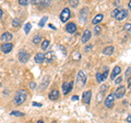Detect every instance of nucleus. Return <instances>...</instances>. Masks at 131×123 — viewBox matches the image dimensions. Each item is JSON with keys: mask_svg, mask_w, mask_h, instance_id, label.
<instances>
[{"mask_svg": "<svg viewBox=\"0 0 131 123\" xmlns=\"http://www.w3.org/2000/svg\"><path fill=\"white\" fill-rule=\"evenodd\" d=\"M27 97V93L24 89H20V91L16 92L15 96H14V104L15 105H22L24 101L26 100Z\"/></svg>", "mask_w": 131, "mask_h": 123, "instance_id": "obj_1", "label": "nucleus"}, {"mask_svg": "<svg viewBox=\"0 0 131 123\" xmlns=\"http://www.w3.org/2000/svg\"><path fill=\"white\" fill-rule=\"evenodd\" d=\"M86 84V74L83 71H79L77 77V86L78 88H82L83 86Z\"/></svg>", "mask_w": 131, "mask_h": 123, "instance_id": "obj_2", "label": "nucleus"}, {"mask_svg": "<svg viewBox=\"0 0 131 123\" xmlns=\"http://www.w3.org/2000/svg\"><path fill=\"white\" fill-rule=\"evenodd\" d=\"M105 72L102 74V73H96V81L98 82V83H101V82H104L105 80H107V76H108V68L105 67Z\"/></svg>", "mask_w": 131, "mask_h": 123, "instance_id": "obj_3", "label": "nucleus"}, {"mask_svg": "<svg viewBox=\"0 0 131 123\" xmlns=\"http://www.w3.org/2000/svg\"><path fill=\"white\" fill-rule=\"evenodd\" d=\"M125 94H126V87L125 86H119V87L116 89L114 96H115V98H117V99H121V98L125 96Z\"/></svg>", "mask_w": 131, "mask_h": 123, "instance_id": "obj_4", "label": "nucleus"}, {"mask_svg": "<svg viewBox=\"0 0 131 123\" xmlns=\"http://www.w3.org/2000/svg\"><path fill=\"white\" fill-rule=\"evenodd\" d=\"M28 59H30V54H28L27 51L22 50V51L19 52V60H20V62L26 63L28 61Z\"/></svg>", "mask_w": 131, "mask_h": 123, "instance_id": "obj_5", "label": "nucleus"}, {"mask_svg": "<svg viewBox=\"0 0 131 123\" xmlns=\"http://www.w3.org/2000/svg\"><path fill=\"white\" fill-rule=\"evenodd\" d=\"M70 15H71V12L70 10L68 9V8H64V9L62 10V12H61V14H60V20H61V22H66V21H68L69 19H70Z\"/></svg>", "mask_w": 131, "mask_h": 123, "instance_id": "obj_6", "label": "nucleus"}, {"mask_svg": "<svg viewBox=\"0 0 131 123\" xmlns=\"http://www.w3.org/2000/svg\"><path fill=\"white\" fill-rule=\"evenodd\" d=\"M114 101H115V96L114 94H109L105 99V106L107 108H113L114 107Z\"/></svg>", "mask_w": 131, "mask_h": 123, "instance_id": "obj_7", "label": "nucleus"}, {"mask_svg": "<svg viewBox=\"0 0 131 123\" xmlns=\"http://www.w3.org/2000/svg\"><path fill=\"white\" fill-rule=\"evenodd\" d=\"M73 84H74V82H70V83H67V82H64L62 84V91H63V94L64 95H67L71 92V89L73 87Z\"/></svg>", "mask_w": 131, "mask_h": 123, "instance_id": "obj_8", "label": "nucleus"}, {"mask_svg": "<svg viewBox=\"0 0 131 123\" xmlns=\"http://www.w3.org/2000/svg\"><path fill=\"white\" fill-rule=\"evenodd\" d=\"M91 98H92V92L86 91V92L83 93V95H82V101H83L84 104L89 105L90 102H91Z\"/></svg>", "mask_w": 131, "mask_h": 123, "instance_id": "obj_9", "label": "nucleus"}, {"mask_svg": "<svg viewBox=\"0 0 131 123\" xmlns=\"http://www.w3.org/2000/svg\"><path fill=\"white\" fill-rule=\"evenodd\" d=\"M127 15H128V12H127V10H122L120 9L119 12L116 14V16H115V19L117 20V21H122V20H125L127 18Z\"/></svg>", "mask_w": 131, "mask_h": 123, "instance_id": "obj_10", "label": "nucleus"}, {"mask_svg": "<svg viewBox=\"0 0 131 123\" xmlns=\"http://www.w3.org/2000/svg\"><path fill=\"white\" fill-rule=\"evenodd\" d=\"M12 49H13V44L11 43H5L1 46V51L5 52V54H9Z\"/></svg>", "mask_w": 131, "mask_h": 123, "instance_id": "obj_11", "label": "nucleus"}, {"mask_svg": "<svg viewBox=\"0 0 131 123\" xmlns=\"http://www.w3.org/2000/svg\"><path fill=\"white\" fill-rule=\"evenodd\" d=\"M66 31L68 33H70V34H73V33L77 31V25L74 23H68L67 25H66Z\"/></svg>", "mask_w": 131, "mask_h": 123, "instance_id": "obj_12", "label": "nucleus"}, {"mask_svg": "<svg viewBox=\"0 0 131 123\" xmlns=\"http://www.w3.org/2000/svg\"><path fill=\"white\" fill-rule=\"evenodd\" d=\"M91 36H92V33L89 30H85L84 33H83V36H82V43L85 44L86 42H89L90 38H91Z\"/></svg>", "mask_w": 131, "mask_h": 123, "instance_id": "obj_13", "label": "nucleus"}, {"mask_svg": "<svg viewBox=\"0 0 131 123\" xmlns=\"http://www.w3.org/2000/svg\"><path fill=\"white\" fill-rule=\"evenodd\" d=\"M34 60L36 63H42L44 62L45 60V54H42V52H38V54H36L35 57H34Z\"/></svg>", "mask_w": 131, "mask_h": 123, "instance_id": "obj_14", "label": "nucleus"}, {"mask_svg": "<svg viewBox=\"0 0 131 123\" xmlns=\"http://www.w3.org/2000/svg\"><path fill=\"white\" fill-rule=\"evenodd\" d=\"M59 97V92L58 89H52V91L49 93V99L51 100H57Z\"/></svg>", "mask_w": 131, "mask_h": 123, "instance_id": "obj_15", "label": "nucleus"}, {"mask_svg": "<svg viewBox=\"0 0 131 123\" xmlns=\"http://www.w3.org/2000/svg\"><path fill=\"white\" fill-rule=\"evenodd\" d=\"M121 73V68L120 67H115L114 68V71H113V73H112V75H110V77H112V80H115L117 77V75H119Z\"/></svg>", "mask_w": 131, "mask_h": 123, "instance_id": "obj_16", "label": "nucleus"}, {"mask_svg": "<svg viewBox=\"0 0 131 123\" xmlns=\"http://www.w3.org/2000/svg\"><path fill=\"white\" fill-rule=\"evenodd\" d=\"M11 39H12V34L9 32H5L1 35V40H3V42H9Z\"/></svg>", "mask_w": 131, "mask_h": 123, "instance_id": "obj_17", "label": "nucleus"}, {"mask_svg": "<svg viewBox=\"0 0 131 123\" xmlns=\"http://www.w3.org/2000/svg\"><path fill=\"white\" fill-rule=\"evenodd\" d=\"M103 18H104V15L103 14H97L95 18L93 19V21H92V23L94 24V25H97L98 23H101V21L103 20Z\"/></svg>", "mask_w": 131, "mask_h": 123, "instance_id": "obj_18", "label": "nucleus"}, {"mask_svg": "<svg viewBox=\"0 0 131 123\" xmlns=\"http://www.w3.org/2000/svg\"><path fill=\"white\" fill-rule=\"evenodd\" d=\"M114 52V47L113 46H108V47H105L103 49V54L106 55V56H109V55H112Z\"/></svg>", "mask_w": 131, "mask_h": 123, "instance_id": "obj_19", "label": "nucleus"}, {"mask_svg": "<svg viewBox=\"0 0 131 123\" xmlns=\"http://www.w3.org/2000/svg\"><path fill=\"white\" fill-rule=\"evenodd\" d=\"M42 42V36L40 35H35L34 36V38H33V43H34L35 45H39V43Z\"/></svg>", "mask_w": 131, "mask_h": 123, "instance_id": "obj_20", "label": "nucleus"}, {"mask_svg": "<svg viewBox=\"0 0 131 123\" xmlns=\"http://www.w3.org/2000/svg\"><path fill=\"white\" fill-rule=\"evenodd\" d=\"M12 26L15 27V28H19L21 26V21H20L19 19H13V21H12Z\"/></svg>", "mask_w": 131, "mask_h": 123, "instance_id": "obj_21", "label": "nucleus"}, {"mask_svg": "<svg viewBox=\"0 0 131 123\" xmlns=\"http://www.w3.org/2000/svg\"><path fill=\"white\" fill-rule=\"evenodd\" d=\"M55 58V56H54V52H47L46 55H45V59H46L48 62H50V61Z\"/></svg>", "mask_w": 131, "mask_h": 123, "instance_id": "obj_22", "label": "nucleus"}, {"mask_svg": "<svg viewBox=\"0 0 131 123\" xmlns=\"http://www.w3.org/2000/svg\"><path fill=\"white\" fill-rule=\"evenodd\" d=\"M72 58H73V60L79 61L81 59V54L79 51H74V52H73V55H72Z\"/></svg>", "mask_w": 131, "mask_h": 123, "instance_id": "obj_23", "label": "nucleus"}, {"mask_svg": "<svg viewBox=\"0 0 131 123\" xmlns=\"http://www.w3.org/2000/svg\"><path fill=\"white\" fill-rule=\"evenodd\" d=\"M48 84H49V77L48 76H45L44 77V83L40 85V87H42V89H44V87H46Z\"/></svg>", "mask_w": 131, "mask_h": 123, "instance_id": "obj_24", "label": "nucleus"}, {"mask_svg": "<svg viewBox=\"0 0 131 123\" xmlns=\"http://www.w3.org/2000/svg\"><path fill=\"white\" fill-rule=\"evenodd\" d=\"M69 5L72 8H77L78 5H79V0H69Z\"/></svg>", "mask_w": 131, "mask_h": 123, "instance_id": "obj_25", "label": "nucleus"}, {"mask_svg": "<svg viewBox=\"0 0 131 123\" xmlns=\"http://www.w3.org/2000/svg\"><path fill=\"white\" fill-rule=\"evenodd\" d=\"M31 28H32V24L31 23H26L25 26H24V32H25V34H28V33H30Z\"/></svg>", "mask_w": 131, "mask_h": 123, "instance_id": "obj_26", "label": "nucleus"}, {"mask_svg": "<svg viewBox=\"0 0 131 123\" xmlns=\"http://www.w3.org/2000/svg\"><path fill=\"white\" fill-rule=\"evenodd\" d=\"M47 20H48V18H47V16H44V18H42V20H40V21H39V23H38L39 27H43V26L45 25V23L47 22Z\"/></svg>", "mask_w": 131, "mask_h": 123, "instance_id": "obj_27", "label": "nucleus"}, {"mask_svg": "<svg viewBox=\"0 0 131 123\" xmlns=\"http://www.w3.org/2000/svg\"><path fill=\"white\" fill-rule=\"evenodd\" d=\"M48 46H49V42H48V40H44V42L42 43V49H43V50H46V49L48 48Z\"/></svg>", "mask_w": 131, "mask_h": 123, "instance_id": "obj_28", "label": "nucleus"}, {"mask_svg": "<svg viewBox=\"0 0 131 123\" xmlns=\"http://www.w3.org/2000/svg\"><path fill=\"white\" fill-rule=\"evenodd\" d=\"M11 116H15V117H23L24 113L23 112H20V111H12L11 112Z\"/></svg>", "mask_w": 131, "mask_h": 123, "instance_id": "obj_29", "label": "nucleus"}, {"mask_svg": "<svg viewBox=\"0 0 131 123\" xmlns=\"http://www.w3.org/2000/svg\"><path fill=\"white\" fill-rule=\"evenodd\" d=\"M94 32H95V35H100L102 32V27L100 25H96L95 28H94Z\"/></svg>", "mask_w": 131, "mask_h": 123, "instance_id": "obj_30", "label": "nucleus"}, {"mask_svg": "<svg viewBox=\"0 0 131 123\" xmlns=\"http://www.w3.org/2000/svg\"><path fill=\"white\" fill-rule=\"evenodd\" d=\"M126 77L127 79H129V77H131V67H129L128 69H127V71H126Z\"/></svg>", "mask_w": 131, "mask_h": 123, "instance_id": "obj_31", "label": "nucleus"}, {"mask_svg": "<svg viewBox=\"0 0 131 123\" xmlns=\"http://www.w3.org/2000/svg\"><path fill=\"white\" fill-rule=\"evenodd\" d=\"M19 3L21 6H27L28 5V0H19Z\"/></svg>", "mask_w": 131, "mask_h": 123, "instance_id": "obj_32", "label": "nucleus"}, {"mask_svg": "<svg viewBox=\"0 0 131 123\" xmlns=\"http://www.w3.org/2000/svg\"><path fill=\"white\" fill-rule=\"evenodd\" d=\"M103 95H104V93H100V94H98V95H97V102H100V101H102V99H103Z\"/></svg>", "mask_w": 131, "mask_h": 123, "instance_id": "obj_33", "label": "nucleus"}, {"mask_svg": "<svg viewBox=\"0 0 131 123\" xmlns=\"http://www.w3.org/2000/svg\"><path fill=\"white\" fill-rule=\"evenodd\" d=\"M125 30L131 33V24H130V23H127V24H126V25H125Z\"/></svg>", "mask_w": 131, "mask_h": 123, "instance_id": "obj_34", "label": "nucleus"}, {"mask_svg": "<svg viewBox=\"0 0 131 123\" xmlns=\"http://www.w3.org/2000/svg\"><path fill=\"white\" fill-rule=\"evenodd\" d=\"M92 49H93V46H92V45H89V46H86V47L84 48V51L85 52H89L90 50H92Z\"/></svg>", "mask_w": 131, "mask_h": 123, "instance_id": "obj_35", "label": "nucleus"}, {"mask_svg": "<svg viewBox=\"0 0 131 123\" xmlns=\"http://www.w3.org/2000/svg\"><path fill=\"white\" fill-rule=\"evenodd\" d=\"M119 10H120V9H118V8H116V9H115V10L113 11V13H112V15L114 16V18H115V16H116V14L118 13V12H119Z\"/></svg>", "mask_w": 131, "mask_h": 123, "instance_id": "obj_36", "label": "nucleus"}, {"mask_svg": "<svg viewBox=\"0 0 131 123\" xmlns=\"http://www.w3.org/2000/svg\"><path fill=\"white\" fill-rule=\"evenodd\" d=\"M121 81H122L121 77H118V79H115V83H116V84H120Z\"/></svg>", "mask_w": 131, "mask_h": 123, "instance_id": "obj_37", "label": "nucleus"}, {"mask_svg": "<svg viewBox=\"0 0 131 123\" xmlns=\"http://www.w3.org/2000/svg\"><path fill=\"white\" fill-rule=\"evenodd\" d=\"M30 87H31L32 89H35V88H36V84L34 83V82H32V83H30Z\"/></svg>", "mask_w": 131, "mask_h": 123, "instance_id": "obj_38", "label": "nucleus"}, {"mask_svg": "<svg viewBox=\"0 0 131 123\" xmlns=\"http://www.w3.org/2000/svg\"><path fill=\"white\" fill-rule=\"evenodd\" d=\"M33 106H35V107H42V104H38V102H33Z\"/></svg>", "mask_w": 131, "mask_h": 123, "instance_id": "obj_39", "label": "nucleus"}, {"mask_svg": "<svg viewBox=\"0 0 131 123\" xmlns=\"http://www.w3.org/2000/svg\"><path fill=\"white\" fill-rule=\"evenodd\" d=\"M127 122H128V123H131V114H129V116L127 117Z\"/></svg>", "mask_w": 131, "mask_h": 123, "instance_id": "obj_40", "label": "nucleus"}, {"mask_svg": "<svg viewBox=\"0 0 131 123\" xmlns=\"http://www.w3.org/2000/svg\"><path fill=\"white\" fill-rule=\"evenodd\" d=\"M78 99H79V97H78V96H73V97H72V100H73V101H77Z\"/></svg>", "mask_w": 131, "mask_h": 123, "instance_id": "obj_41", "label": "nucleus"}, {"mask_svg": "<svg viewBox=\"0 0 131 123\" xmlns=\"http://www.w3.org/2000/svg\"><path fill=\"white\" fill-rule=\"evenodd\" d=\"M130 86H131V77L128 79V87H130Z\"/></svg>", "mask_w": 131, "mask_h": 123, "instance_id": "obj_42", "label": "nucleus"}, {"mask_svg": "<svg viewBox=\"0 0 131 123\" xmlns=\"http://www.w3.org/2000/svg\"><path fill=\"white\" fill-rule=\"evenodd\" d=\"M37 1H39V0H31V3H36Z\"/></svg>", "mask_w": 131, "mask_h": 123, "instance_id": "obj_43", "label": "nucleus"}, {"mask_svg": "<svg viewBox=\"0 0 131 123\" xmlns=\"http://www.w3.org/2000/svg\"><path fill=\"white\" fill-rule=\"evenodd\" d=\"M128 7H129V9H131V0H130L129 3H128Z\"/></svg>", "mask_w": 131, "mask_h": 123, "instance_id": "obj_44", "label": "nucleus"}, {"mask_svg": "<svg viewBox=\"0 0 131 123\" xmlns=\"http://www.w3.org/2000/svg\"><path fill=\"white\" fill-rule=\"evenodd\" d=\"M1 16H2V10L0 9V20H1Z\"/></svg>", "mask_w": 131, "mask_h": 123, "instance_id": "obj_45", "label": "nucleus"}, {"mask_svg": "<svg viewBox=\"0 0 131 123\" xmlns=\"http://www.w3.org/2000/svg\"><path fill=\"white\" fill-rule=\"evenodd\" d=\"M37 123H44V122H43V121H42V120H40V121H38V122H37Z\"/></svg>", "mask_w": 131, "mask_h": 123, "instance_id": "obj_46", "label": "nucleus"}, {"mask_svg": "<svg viewBox=\"0 0 131 123\" xmlns=\"http://www.w3.org/2000/svg\"><path fill=\"white\" fill-rule=\"evenodd\" d=\"M0 85H1V80H0Z\"/></svg>", "mask_w": 131, "mask_h": 123, "instance_id": "obj_47", "label": "nucleus"}, {"mask_svg": "<svg viewBox=\"0 0 131 123\" xmlns=\"http://www.w3.org/2000/svg\"><path fill=\"white\" fill-rule=\"evenodd\" d=\"M52 123H57V122H56V121H54V122H52Z\"/></svg>", "mask_w": 131, "mask_h": 123, "instance_id": "obj_48", "label": "nucleus"}, {"mask_svg": "<svg viewBox=\"0 0 131 123\" xmlns=\"http://www.w3.org/2000/svg\"><path fill=\"white\" fill-rule=\"evenodd\" d=\"M130 106H131V104H130Z\"/></svg>", "mask_w": 131, "mask_h": 123, "instance_id": "obj_49", "label": "nucleus"}]
</instances>
